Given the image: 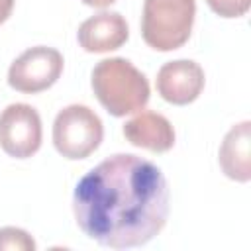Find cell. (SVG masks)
Masks as SVG:
<instances>
[{
	"mask_svg": "<svg viewBox=\"0 0 251 251\" xmlns=\"http://www.w3.org/2000/svg\"><path fill=\"white\" fill-rule=\"evenodd\" d=\"M73 210L80 231L96 243L112 249L139 247L167 224L169 184L155 163L116 153L76 182Z\"/></svg>",
	"mask_w": 251,
	"mask_h": 251,
	"instance_id": "obj_1",
	"label": "cell"
},
{
	"mask_svg": "<svg viewBox=\"0 0 251 251\" xmlns=\"http://www.w3.org/2000/svg\"><path fill=\"white\" fill-rule=\"evenodd\" d=\"M90 84L104 110L116 118L143 110L151 96L147 76L124 57L96 63L90 73Z\"/></svg>",
	"mask_w": 251,
	"mask_h": 251,
	"instance_id": "obj_2",
	"label": "cell"
},
{
	"mask_svg": "<svg viewBox=\"0 0 251 251\" xmlns=\"http://www.w3.org/2000/svg\"><path fill=\"white\" fill-rule=\"evenodd\" d=\"M194 16L196 0H145L141 37L155 51H175L188 41Z\"/></svg>",
	"mask_w": 251,
	"mask_h": 251,
	"instance_id": "obj_3",
	"label": "cell"
},
{
	"mask_svg": "<svg viewBox=\"0 0 251 251\" xmlns=\"http://www.w3.org/2000/svg\"><path fill=\"white\" fill-rule=\"evenodd\" d=\"M104 137L102 120L84 104L63 108L53 122V145L65 159L78 161L92 155Z\"/></svg>",
	"mask_w": 251,
	"mask_h": 251,
	"instance_id": "obj_4",
	"label": "cell"
},
{
	"mask_svg": "<svg viewBox=\"0 0 251 251\" xmlns=\"http://www.w3.org/2000/svg\"><path fill=\"white\" fill-rule=\"evenodd\" d=\"M63 55L47 45L25 49L8 69V84L24 94H37L51 88L63 73Z\"/></svg>",
	"mask_w": 251,
	"mask_h": 251,
	"instance_id": "obj_5",
	"label": "cell"
},
{
	"mask_svg": "<svg viewBox=\"0 0 251 251\" xmlns=\"http://www.w3.org/2000/svg\"><path fill=\"white\" fill-rule=\"evenodd\" d=\"M41 118L29 104L16 102L0 114V147L14 159H27L41 147Z\"/></svg>",
	"mask_w": 251,
	"mask_h": 251,
	"instance_id": "obj_6",
	"label": "cell"
},
{
	"mask_svg": "<svg viewBox=\"0 0 251 251\" xmlns=\"http://www.w3.org/2000/svg\"><path fill=\"white\" fill-rule=\"evenodd\" d=\"M204 69L190 59H176L165 63L157 73V92L175 106L194 102L204 88Z\"/></svg>",
	"mask_w": 251,
	"mask_h": 251,
	"instance_id": "obj_7",
	"label": "cell"
},
{
	"mask_svg": "<svg viewBox=\"0 0 251 251\" xmlns=\"http://www.w3.org/2000/svg\"><path fill=\"white\" fill-rule=\"evenodd\" d=\"M129 37V27L120 12H100L78 25V45L88 53H108L120 49Z\"/></svg>",
	"mask_w": 251,
	"mask_h": 251,
	"instance_id": "obj_8",
	"label": "cell"
},
{
	"mask_svg": "<svg viewBox=\"0 0 251 251\" xmlns=\"http://www.w3.org/2000/svg\"><path fill=\"white\" fill-rule=\"evenodd\" d=\"M124 137L135 147L167 153L175 145V127L165 116L145 110L124 124Z\"/></svg>",
	"mask_w": 251,
	"mask_h": 251,
	"instance_id": "obj_9",
	"label": "cell"
},
{
	"mask_svg": "<svg viewBox=\"0 0 251 251\" xmlns=\"http://www.w3.org/2000/svg\"><path fill=\"white\" fill-rule=\"evenodd\" d=\"M251 122H241L233 126L218 153V163L224 175L237 182H249L251 178Z\"/></svg>",
	"mask_w": 251,
	"mask_h": 251,
	"instance_id": "obj_10",
	"label": "cell"
},
{
	"mask_svg": "<svg viewBox=\"0 0 251 251\" xmlns=\"http://www.w3.org/2000/svg\"><path fill=\"white\" fill-rule=\"evenodd\" d=\"M33 251L35 241L31 235L20 227H2L0 229V251Z\"/></svg>",
	"mask_w": 251,
	"mask_h": 251,
	"instance_id": "obj_11",
	"label": "cell"
},
{
	"mask_svg": "<svg viewBox=\"0 0 251 251\" xmlns=\"http://www.w3.org/2000/svg\"><path fill=\"white\" fill-rule=\"evenodd\" d=\"M206 4L220 18H241L247 14L251 0H206Z\"/></svg>",
	"mask_w": 251,
	"mask_h": 251,
	"instance_id": "obj_12",
	"label": "cell"
},
{
	"mask_svg": "<svg viewBox=\"0 0 251 251\" xmlns=\"http://www.w3.org/2000/svg\"><path fill=\"white\" fill-rule=\"evenodd\" d=\"M14 2L16 0H0V24H4L10 18V14L14 10Z\"/></svg>",
	"mask_w": 251,
	"mask_h": 251,
	"instance_id": "obj_13",
	"label": "cell"
},
{
	"mask_svg": "<svg viewBox=\"0 0 251 251\" xmlns=\"http://www.w3.org/2000/svg\"><path fill=\"white\" fill-rule=\"evenodd\" d=\"M80 2H84L86 6H92V8H106V6L114 4L116 0H80Z\"/></svg>",
	"mask_w": 251,
	"mask_h": 251,
	"instance_id": "obj_14",
	"label": "cell"
}]
</instances>
